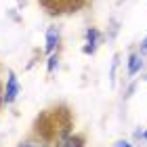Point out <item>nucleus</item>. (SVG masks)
<instances>
[{
  "instance_id": "obj_1",
  "label": "nucleus",
  "mask_w": 147,
  "mask_h": 147,
  "mask_svg": "<svg viewBox=\"0 0 147 147\" xmlns=\"http://www.w3.org/2000/svg\"><path fill=\"white\" fill-rule=\"evenodd\" d=\"M90 0H40V4L44 6L53 15H61V13H76L84 9Z\"/></svg>"
},
{
  "instance_id": "obj_2",
  "label": "nucleus",
  "mask_w": 147,
  "mask_h": 147,
  "mask_svg": "<svg viewBox=\"0 0 147 147\" xmlns=\"http://www.w3.org/2000/svg\"><path fill=\"white\" fill-rule=\"evenodd\" d=\"M21 95V84H19V78L17 74L9 69L6 71V80H4V86H2V105H13Z\"/></svg>"
},
{
  "instance_id": "obj_3",
  "label": "nucleus",
  "mask_w": 147,
  "mask_h": 147,
  "mask_svg": "<svg viewBox=\"0 0 147 147\" xmlns=\"http://www.w3.org/2000/svg\"><path fill=\"white\" fill-rule=\"evenodd\" d=\"M101 42H103L101 30L88 28V30L84 32V46H82V53H84V55H95V53L99 51V46H101Z\"/></svg>"
},
{
  "instance_id": "obj_4",
  "label": "nucleus",
  "mask_w": 147,
  "mask_h": 147,
  "mask_svg": "<svg viewBox=\"0 0 147 147\" xmlns=\"http://www.w3.org/2000/svg\"><path fill=\"white\" fill-rule=\"evenodd\" d=\"M143 67H145V55L141 51H132L128 55V59H126V76L135 78L143 71Z\"/></svg>"
},
{
  "instance_id": "obj_5",
  "label": "nucleus",
  "mask_w": 147,
  "mask_h": 147,
  "mask_svg": "<svg viewBox=\"0 0 147 147\" xmlns=\"http://www.w3.org/2000/svg\"><path fill=\"white\" fill-rule=\"evenodd\" d=\"M59 44H61V32H59L57 25H51L44 34V53L46 55H53V53L59 51Z\"/></svg>"
},
{
  "instance_id": "obj_6",
  "label": "nucleus",
  "mask_w": 147,
  "mask_h": 147,
  "mask_svg": "<svg viewBox=\"0 0 147 147\" xmlns=\"http://www.w3.org/2000/svg\"><path fill=\"white\" fill-rule=\"evenodd\" d=\"M55 147H84V139L74 135V132H65V135L57 137Z\"/></svg>"
},
{
  "instance_id": "obj_7",
  "label": "nucleus",
  "mask_w": 147,
  "mask_h": 147,
  "mask_svg": "<svg viewBox=\"0 0 147 147\" xmlns=\"http://www.w3.org/2000/svg\"><path fill=\"white\" fill-rule=\"evenodd\" d=\"M17 147H55V145H51L46 139H40V137H36V135H32V137L25 139V141H21Z\"/></svg>"
},
{
  "instance_id": "obj_8",
  "label": "nucleus",
  "mask_w": 147,
  "mask_h": 147,
  "mask_svg": "<svg viewBox=\"0 0 147 147\" xmlns=\"http://www.w3.org/2000/svg\"><path fill=\"white\" fill-rule=\"evenodd\" d=\"M59 67V51L53 53V55H49V59H46V74H55V69Z\"/></svg>"
},
{
  "instance_id": "obj_9",
  "label": "nucleus",
  "mask_w": 147,
  "mask_h": 147,
  "mask_svg": "<svg viewBox=\"0 0 147 147\" xmlns=\"http://www.w3.org/2000/svg\"><path fill=\"white\" fill-rule=\"evenodd\" d=\"M118 63H120V55L116 53V55L111 57V67H109V82L116 84V69H118Z\"/></svg>"
},
{
  "instance_id": "obj_10",
  "label": "nucleus",
  "mask_w": 147,
  "mask_h": 147,
  "mask_svg": "<svg viewBox=\"0 0 147 147\" xmlns=\"http://www.w3.org/2000/svg\"><path fill=\"white\" fill-rule=\"evenodd\" d=\"M111 147H135V145H132L130 141H126V139H120V141H116Z\"/></svg>"
},
{
  "instance_id": "obj_11",
  "label": "nucleus",
  "mask_w": 147,
  "mask_h": 147,
  "mask_svg": "<svg viewBox=\"0 0 147 147\" xmlns=\"http://www.w3.org/2000/svg\"><path fill=\"white\" fill-rule=\"evenodd\" d=\"M139 51H141V53H143V55H145V53H147V36H145V38L141 40V49H139Z\"/></svg>"
},
{
  "instance_id": "obj_12",
  "label": "nucleus",
  "mask_w": 147,
  "mask_h": 147,
  "mask_svg": "<svg viewBox=\"0 0 147 147\" xmlns=\"http://www.w3.org/2000/svg\"><path fill=\"white\" fill-rule=\"evenodd\" d=\"M2 86H4V84L0 82V107H2Z\"/></svg>"
},
{
  "instance_id": "obj_13",
  "label": "nucleus",
  "mask_w": 147,
  "mask_h": 147,
  "mask_svg": "<svg viewBox=\"0 0 147 147\" xmlns=\"http://www.w3.org/2000/svg\"><path fill=\"white\" fill-rule=\"evenodd\" d=\"M141 139H143V141H147V128H145V130L141 132Z\"/></svg>"
},
{
  "instance_id": "obj_14",
  "label": "nucleus",
  "mask_w": 147,
  "mask_h": 147,
  "mask_svg": "<svg viewBox=\"0 0 147 147\" xmlns=\"http://www.w3.org/2000/svg\"><path fill=\"white\" fill-rule=\"evenodd\" d=\"M143 80H147V74H145V76H143Z\"/></svg>"
},
{
  "instance_id": "obj_15",
  "label": "nucleus",
  "mask_w": 147,
  "mask_h": 147,
  "mask_svg": "<svg viewBox=\"0 0 147 147\" xmlns=\"http://www.w3.org/2000/svg\"><path fill=\"white\" fill-rule=\"evenodd\" d=\"M0 71H2V63H0Z\"/></svg>"
},
{
  "instance_id": "obj_16",
  "label": "nucleus",
  "mask_w": 147,
  "mask_h": 147,
  "mask_svg": "<svg viewBox=\"0 0 147 147\" xmlns=\"http://www.w3.org/2000/svg\"><path fill=\"white\" fill-rule=\"evenodd\" d=\"M145 2H147V0H145Z\"/></svg>"
}]
</instances>
